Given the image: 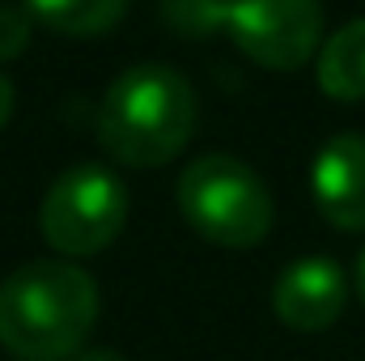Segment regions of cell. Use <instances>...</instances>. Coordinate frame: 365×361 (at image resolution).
Instances as JSON below:
<instances>
[{"mask_svg": "<svg viewBox=\"0 0 365 361\" xmlns=\"http://www.w3.org/2000/svg\"><path fill=\"white\" fill-rule=\"evenodd\" d=\"M30 21L68 34V39H93L123 21L128 0H26Z\"/></svg>", "mask_w": 365, "mask_h": 361, "instance_id": "9c48e42d", "label": "cell"}, {"mask_svg": "<svg viewBox=\"0 0 365 361\" xmlns=\"http://www.w3.org/2000/svg\"><path fill=\"white\" fill-rule=\"evenodd\" d=\"M102 310V293L73 260H30L0 280V345L17 361H73Z\"/></svg>", "mask_w": 365, "mask_h": 361, "instance_id": "6da1fadb", "label": "cell"}, {"mask_svg": "<svg viewBox=\"0 0 365 361\" xmlns=\"http://www.w3.org/2000/svg\"><path fill=\"white\" fill-rule=\"evenodd\" d=\"M200 102L170 64H132L110 81L98 106V145L136 171L166 166L195 136Z\"/></svg>", "mask_w": 365, "mask_h": 361, "instance_id": "7a4b0ae2", "label": "cell"}, {"mask_svg": "<svg viewBox=\"0 0 365 361\" xmlns=\"http://www.w3.org/2000/svg\"><path fill=\"white\" fill-rule=\"evenodd\" d=\"M30 34H34L30 13L26 9H13V4H0V64L4 60H17L30 47Z\"/></svg>", "mask_w": 365, "mask_h": 361, "instance_id": "30bf717a", "label": "cell"}, {"mask_svg": "<svg viewBox=\"0 0 365 361\" xmlns=\"http://www.w3.org/2000/svg\"><path fill=\"white\" fill-rule=\"evenodd\" d=\"M128 213H132V200L123 179L110 166L81 162V166H68L47 187L38 208V230L47 247L60 251L64 260H86L106 251L123 234Z\"/></svg>", "mask_w": 365, "mask_h": 361, "instance_id": "5b68a950", "label": "cell"}, {"mask_svg": "<svg viewBox=\"0 0 365 361\" xmlns=\"http://www.w3.org/2000/svg\"><path fill=\"white\" fill-rule=\"evenodd\" d=\"M353 289H357V298H361V306H365V251L357 255V272H353Z\"/></svg>", "mask_w": 365, "mask_h": 361, "instance_id": "4fadbf2b", "label": "cell"}, {"mask_svg": "<svg viewBox=\"0 0 365 361\" xmlns=\"http://www.w3.org/2000/svg\"><path fill=\"white\" fill-rule=\"evenodd\" d=\"M170 17L187 34L221 30L251 64L272 73L302 68L323 39L319 0H170Z\"/></svg>", "mask_w": 365, "mask_h": 361, "instance_id": "3957f363", "label": "cell"}, {"mask_svg": "<svg viewBox=\"0 0 365 361\" xmlns=\"http://www.w3.org/2000/svg\"><path fill=\"white\" fill-rule=\"evenodd\" d=\"M73 361H128V357H123V353H115V349H102V345H86Z\"/></svg>", "mask_w": 365, "mask_h": 361, "instance_id": "7c38bea8", "label": "cell"}, {"mask_svg": "<svg viewBox=\"0 0 365 361\" xmlns=\"http://www.w3.org/2000/svg\"><path fill=\"white\" fill-rule=\"evenodd\" d=\"M310 195L327 225L357 234L365 230V136L340 132L331 136L310 166Z\"/></svg>", "mask_w": 365, "mask_h": 361, "instance_id": "52a82bcc", "label": "cell"}, {"mask_svg": "<svg viewBox=\"0 0 365 361\" xmlns=\"http://www.w3.org/2000/svg\"><path fill=\"white\" fill-rule=\"evenodd\" d=\"M349 306V276L327 255H306L280 268L272 285V315L289 332H327Z\"/></svg>", "mask_w": 365, "mask_h": 361, "instance_id": "8992f818", "label": "cell"}, {"mask_svg": "<svg viewBox=\"0 0 365 361\" xmlns=\"http://www.w3.org/2000/svg\"><path fill=\"white\" fill-rule=\"evenodd\" d=\"M319 90L336 102H361L365 98V17L344 21L323 47H319Z\"/></svg>", "mask_w": 365, "mask_h": 361, "instance_id": "ba28073f", "label": "cell"}, {"mask_svg": "<svg viewBox=\"0 0 365 361\" xmlns=\"http://www.w3.org/2000/svg\"><path fill=\"white\" fill-rule=\"evenodd\" d=\"M13 106H17V93H13V81L0 73V128L13 119Z\"/></svg>", "mask_w": 365, "mask_h": 361, "instance_id": "8fae6325", "label": "cell"}, {"mask_svg": "<svg viewBox=\"0 0 365 361\" xmlns=\"http://www.w3.org/2000/svg\"><path fill=\"white\" fill-rule=\"evenodd\" d=\"M182 221L212 247L251 251L272 234L276 204L268 183L234 153H204L175 183Z\"/></svg>", "mask_w": 365, "mask_h": 361, "instance_id": "277c9868", "label": "cell"}]
</instances>
